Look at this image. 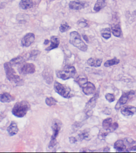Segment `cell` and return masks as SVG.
Listing matches in <instances>:
<instances>
[{"label":"cell","mask_w":136,"mask_h":153,"mask_svg":"<svg viewBox=\"0 0 136 153\" xmlns=\"http://www.w3.org/2000/svg\"><path fill=\"white\" fill-rule=\"evenodd\" d=\"M30 105L28 102L21 101L15 103L12 109V113L17 118H23L30 109Z\"/></svg>","instance_id":"1"},{"label":"cell","mask_w":136,"mask_h":153,"mask_svg":"<svg viewBox=\"0 0 136 153\" xmlns=\"http://www.w3.org/2000/svg\"><path fill=\"white\" fill-rule=\"evenodd\" d=\"M4 67L6 72V77L8 80L15 83L17 85H20L21 84L23 83V80L20 76L16 74L15 70L13 69L11 63L8 62L4 63Z\"/></svg>","instance_id":"2"},{"label":"cell","mask_w":136,"mask_h":153,"mask_svg":"<svg viewBox=\"0 0 136 153\" xmlns=\"http://www.w3.org/2000/svg\"><path fill=\"white\" fill-rule=\"evenodd\" d=\"M76 73V69L75 67L67 65L61 70L57 71L56 75L59 78L65 80L74 78Z\"/></svg>","instance_id":"3"},{"label":"cell","mask_w":136,"mask_h":153,"mask_svg":"<svg viewBox=\"0 0 136 153\" xmlns=\"http://www.w3.org/2000/svg\"><path fill=\"white\" fill-rule=\"evenodd\" d=\"M70 43L83 52H86L88 50V46L82 40L80 34L77 32H72L70 33Z\"/></svg>","instance_id":"4"},{"label":"cell","mask_w":136,"mask_h":153,"mask_svg":"<svg viewBox=\"0 0 136 153\" xmlns=\"http://www.w3.org/2000/svg\"><path fill=\"white\" fill-rule=\"evenodd\" d=\"M54 89L56 93L64 98L69 99L72 96L71 94V89L69 87L62 84L57 81H55L54 83Z\"/></svg>","instance_id":"5"},{"label":"cell","mask_w":136,"mask_h":153,"mask_svg":"<svg viewBox=\"0 0 136 153\" xmlns=\"http://www.w3.org/2000/svg\"><path fill=\"white\" fill-rule=\"evenodd\" d=\"M36 65L33 63H24L19 65L18 71L21 74L27 75L36 72Z\"/></svg>","instance_id":"6"},{"label":"cell","mask_w":136,"mask_h":153,"mask_svg":"<svg viewBox=\"0 0 136 153\" xmlns=\"http://www.w3.org/2000/svg\"><path fill=\"white\" fill-rule=\"evenodd\" d=\"M135 92L134 91L131 90L129 91L128 92L124 93V94H122V95L118 102L117 103L116 105V110H118L120 108L121 106L127 103V102L129 101V99L135 95Z\"/></svg>","instance_id":"7"},{"label":"cell","mask_w":136,"mask_h":153,"mask_svg":"<svg viewBox=\"0 0 136 153\" xmlns=\"http://www.w3.org/2000/svg\"><path fill=\"white\" fill-rule=\"evenodd\" d=\"M98 97V94L96 93L95 95L90 99V100L86 104L85 112L88 117H90L92 115V110L95 106Z\"/></svg>","instance_id":"8"},{"label":"cell","mask_w":136,"mask_h":153,"mask_svg":"<svg viewBox=\"0 0 136 153\" xmlns=\"http://www.w3.org/2000/svg\"><path fill=\"white\" fill-rule=\"evenodd\" d=\"M42 76L46 82L48 84H50L53 81V71L49 66H46L42 72Z\"/></svg>","instance_id":"9"},{"label":"cell","mask_w":136,"mask_h":153,"mask_svg":"<svg viewBox=\"0 0 136 153\" xmlns=\"http://www.w3.org/2000/svg\"><path fill=\"white\" fill-rule=\"evenodd\" d=\"M35 40V35L33 33H28L24 36L21 40V45L24 47H28L34 42Z\"/></svg>","instance_id":"10"},{"label":"cell","mask_w":136,"mask_h":153,"mask_svg":"<svg viewBox=\"0 0 136 153\" xmlns=\"http://www.w3.org/2000/svg\"><path fill=\"white\" fill-rule=\"evenodd\" d=\"M61 123L59 120H54L51 126L53 130V135L51 137V139H56L61 129Z\"/></svg>","instance_id":"11"},{"label":"cell","mask_w":136,"mask_h":153,"mask_svg":"<svg viewBox=\"0 0 136 153\" xmlns=\"http://www.w3.org/2000/svg\"><path fill=\"white\" fill-rule=\"evenodd\" d=\"M82 88L83 92L86 95H90L93 94L95 91V87L92 83L88 82L85 84L81 87Z\"/></svg>","instance_id":"12"},{"label":"cell","mask_w":136,"mask_h":153,"mask_svg":"<svg viewBox=\"0 0 136 153\" xmlns=\"http://www.w3.org/2000/svg\"><path fill=\"white\" fill-rule=\"evenodd\" d=\"M121 113L125 116H132L136 113V108L133 106H125L121 109Z\"/></svg>","instance_id":"13"},{"label":"cell","mask_w":136,"mask_h":153,"mask_svg":"<svg viewBox=\"0 0 136 153\" xmlns=\"http://www.w3.org/2000/svg\"><path fill=\"white\" fill-rule=\"evenodd\" d=\"M51 44L49 46L46 48L45 50L47 51H50L51 50H53L54 49L58 48L60 44L59 38L56 36H53L51 37Z\"/></svg>","instance_id":"14"},{"label":"cell","mask_w":136,"mask_h":153,"mask_svg":"<svg viewBox=\"0 0 136 153\" xmlns=\"http://www.w3.org/2000/svg\"><path fill=\"white\" fill-rule=\"evenodd\" d=\"M86 3L84 2H80L79 1H71L69 4V7L72 9L80 10L86 7Z\"/></svg>","instance_id":"15"},{"label":"cell","mask_w":136,"mask_h":153,"mask_svg":"<svg viewBox=\"0 0 136 153\" xmlns=\"http://www.w3.org/2000/svg\"><path fill=\"white\" fill-rule=\"evenodd\" d=\"M15 97L9 93H4L0 94V101L3 103H7L13 101Z\"/></svg>","instance_id":"16"},{"label":"cell","mask_w":136,"mask_h":153,"mask_svg":"<svg viewBox=\"0 0 136 153\" xmlns=\"http://www.w3.org/2000/svg\"><path fill=\"white\" fill-rule=\"evenodd\" d=\"M7 131L10 136H13L17 134L19 131V128L15 122H11L7 128Z\"/></svg>","instance_id":"17"},{"label":"cell","mask_w":136,"mask_h":153,"mask_svg":"<svg viewBox=\"0 0 136 153\" xmlns=\"http://www.w3.org/2000/svg\"><path fill=\"white\" fill-rule=\"evenodd\" d=\"M33 5V0H21V2L19 4V7L21 9H29L32 7Z\"/></svg>","instance_id":"18"},{"label":"cell","mask_w":136,"mask_h":153,"mask_svg":"<svg viewBox=\"0 0 136 153\" xmlns=\"http://www.w3.org/2000/svg\"><path fill=\"white\" fill-rule=\"evenodd\" d=\"M114 147L118 152H124L126 150V145L123 140H118L115 143Z\"/></svg>","instance_id":"19"},{"label":"cell","mask_w":136,"mask_h":153,"mask_svg":"<svg viewBox=\"0 0 136 153\" xmlns=\"http://www.w3.org/2000/svg\"><path fill=\"white\" fill-rule=\"evenodd\" d=\"M25 59L21 56H19L17 57H15L14 59H11L9 63L12 65V66H17V65H20L23 63H25Z\"/></svg>","instance_id":"20"},{"label":"cell","mask_w":136,"mask_h":153,"mask_svg":"<svg viewBox=\"0 0 136 153\" xmlns=\"http://www.w3.org/2000/svg\"><path fill=\"white\" fill-rule=\"evenodd\" d=\"M112 33L115 37H119L121 36V30L119 24H114L111 27Z\"/></svg>","instance_id":"21"},{"label":"cell","mask_w":136,"mask_h":153,"mask_svg":"<svg viewBox=\"0 0 136 153\" xmlns=\"http://www.w3.org/2000/svg\"><path fill=\"white\" fill-rule=\"evenodd\" d=\"M75 81L81 87L82 86V85H84V84H85L86 83L88 82V78L86 76L85 74L80 75L78 78H76V80H75Z\"/></svg>","instance_id":"22"},{"label":"cell","mask_w":136,"mask_h":153,"mask_svg":"<svg viewBox=\"0 0 136 153\" xmlns=\"http://www.w3.org/2000/svg\"><path fill=\"white\" fill-rule=\"evenodd\" d=\"M106 6L105 0H97L94 7V10L96 12L100 11Z\"/></svg>","instance_id":"23"},{"label":"cell","mask_w":136,"mask_h":153,"mask_svg":"<svg viewBox=\"0 0 136 153\" xmlns=\"http://www.w3.org/2000/svg\"><path fill=\"white\" fill-rule=\"evenodd\" d=\"M112 120L111 118H107L103 120V129L109 131V129L112 124Z\"/></svg>","instance_id":"24"},{"label":"cell","mask_w":136,"mask_h":153,"mask_svg":"<svg viewBox=\"0 0 136 153\" xmlns=\"http://www.w3.org/2000/svg\"><path fill=\"white\" fill-rule=\"evenodd\" d=\"M40 53V52L38 50H32L30 51L29 53H28V55L26 57V59L28 60L36 59V57H38V55H39Z\"/></svg>","instance_id":"25"},{"label":"cell","mask_w":136,"mask_h":153,"mask_svg":"<svg viewBox=\"0 0 136 153\" xmlns=\"http://www.w3.org/2000/svg\"><path fill=\"white\" fill-rule=\"evenodd\" d=\"M120 63L119 59H116V57L113 59H110L106 61L105 63V67H109L113 65H117Z\"/></svg>","instance_id":"26"},{"label":"cell","mask_w":136,"mask_h":153,"mask_svg":"<svg viewBox=\"0 0 136 153\" xmlns=\"http://www.w3.org/2000/svg\"><path fill=\"white\" fill-rule=\"evenodd\" d=\"M101 35L103 38L105 39H108L111 37V31L109 28H106L101 30Z\"/></svg>","instance_id":"27"},{"label":"cell","mask_w":136,"mask_h":153,"mask_svg":"<svg viewBox=\"0 0 136 153\" xmlns=\"http://www.w3.org/2000/svg\"><path fill=\"white\" fill-rule=\"evenodd\" d=\"M45 103L47 105L51 107L56 105V104L57 103V101L53 97H47L45 100Z\"/></svg>","instance_id":"28"},{"label":"cell","mask_w":136,"mask_h":153,"mask_svg":"<svg viewBox=\"0 0 136 153\" xmlns=\"http://www.w3.org/2000/svg\"><path fill=\"white\" fill-rule=\"evenodd\" d=\"M89 130H84L82 132H81L79 134H78V137L80 139V140H84L85 139H87L89 137Z\"/></svg>","instance_id":"29"},{"label":"cell","mask_w":136,"mask_h":153,"mask_svg":"<svg viewBox=\"0 0 136 153\" xmlns=\"http://www.w3.org/2000/svg\"><path fill=\"white\" fill-rule=\"evenodd\" d=\"M70 28H71V27L69 26L67 23L62 24L61 25V26H60V28H59L60 31L62 32V33L67 31Z\"/></svg>","instance_id":"30"},{"label":"cell","mask_w":136,"mask_h":153,"mask_svg":"<svg viewBox=\"0 0 136 153\" xmlns=\"http://www.w3.org/2000/svg\"><path fill=\"white\" fill-rule=\"evenodd\" d=\"M105 98L107 101H108L110 103H112L115 101V97L114 96L113 94H110V93L106 94Z\"/></svg>","instance_id":"31"},{"label":"cell","mask_w":136,"mask_h":153,"mask_svg":"<svg viewBox=\"0 0 136 153\" xmlns=\"http://www.w3.org/2000/svg\"><path fill=\"white\" fill-rule=\"evenodd\" d=\"M88 65H89L90 67H96V60L95 61L93 59V58H90L88 59Z\"/></svg>","instance_id":"32"},{"label":"cell","mask_w":136,"mask_h":153,"mask_svg":"<svg viewBox=\"0 0 136 153\" xmlns=\"http://www.w3.org/2000/svg\"><path fill=\"white\" fill-rule=\"evenodd\" d=\"M57 141H56V139H51L50 141V143H49V148H53L55 147L56 146V144H57Z\"/></svg>","instance_id":"33"},{"label":"cell","mask_w":136,"mask_h":153,"mask_svg":"<svg viewBox=\"0 0 136 153\" xmlns=\"http://www.w3.org/2000/svg\"><path fill=\"white\" fill-rule=\"evenodd\" d=\"M118 127V124L117 122H114L112 124V126L110 127L109 129V131L112 132V131H115L116 129H117Z\"/></svg>","instance_id":"34"},{"label":"cell","mask_w":136,"mask_h":153,"mask_svg":"<svg viewBox=\"0 0 136 153\" xmlns=\"http://www.w3.org/2000/svg\"><path fill=\"white\" fill-rule=\"evenodd\" d=\"M69 140H70V142L72 144L73 143H75L76 142H77V139H76L74 137H71L69 138Z\"/></svg>","instance_id":"35"},{"label":"cell","mask_w":136,"mask_h":153,"mask_svg":"<svg viewBox=\"0 0 136 153\" xmlns=\"http://www.w3.org/2000/svg\"><path fill=\"white\" fill-rule=\"evenodd\" d=\"M126 140L127 141V143L130 144H134L136 143V142L133 140L131 138H126Z\"/></svg>","instance_id":"36"},{"label":"cell","mask_w":136,"mask_h":153,"mask_svg":"<svg viewBox=\"0 0 136 153\" xmlns=\"http://www.w3.org/2000/svg\"><path fill=\"white\" fill-rule=\"evenodd\" d=\"M103 62V60L101 59H96V67H99L100 66L101 63Z\"/></svg>","instance_id":"37"},{"label":"cell","mask_w":136,"mask_h":153,"mask_svg":"<svg viewBox=\"0 0 136 153\" xmlns=\"http://www.w3.org/2000/svg\"><path fill=\"white\" fill-rule=\"evenodd\" d=\"M130 151H136V146H134L133 147L131 148L130 149H129Z\"/></svg>","instance_id":"38"},{"label":"cell","mask_w":136,"mask_h":153,"mask_svg":"<svg viewBox=\"0 0 136 153\" xmlns=\"http://www.w3.org/2000/svg\"><path fill=\"white\" fill-rule=\"evenodd\" d=\"M49 42H50V41L48 40V39H46V40H45L44 42V44L45 45H47Z\"/></svg>","instance_id":"39"},{"label":"cell","mask_w":136,"mask_h":153,"mask_svg":"<svg viewBox=\"0 0 136 153\" xmlns=\"http://www.w3.org/2000/svg\"><path fill=\"white\" fill-rule=\"evenodd\" d=\"M104 152H109V148L107 147L105 148V150H104Z\"/></svg>","instance_id":"40"},{"label":"cell","mask_w":136,"mask_h":153,"mask_svg":"<svg viewBox=\"0 0 136 153\" xmlns=\"http://www.w3.org/2000/svg\"><path fill=\"white\" fill-rule=\"evenodd\" d=\"M83 37H84V39H85V40L86 41V42H88V38L87 36L86 35H83Z\"/></svg>","instance_id":"41"},{"label":"cell","mask_w":136,"mask_h":153,"mask_svg":"<svg viewBox=\"0 0 136 153\" xmlns=\"http://www.w3.org/2000/svg\"><path fill=\"white\" fill-rule=\"evenodd\" d=\"M38 1H39V0H36V1H37V2H38ZM39 1H40V0H39Z\"/></svg>","instance_id":"42"},{"label":"cell","mask_w":136,"mask_h":153,"mask_svg":"<svg viewBox=\"0 0 136 153\" xmlns=\"http://www.w3.org/2000/svg\"><path fill=\"white\" fill-rule=\"evenodd\" d=\"M50 1H54V0H49Z\"/></svg>","instance_id":"43"}]
</instances>
